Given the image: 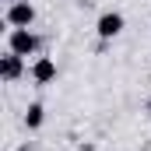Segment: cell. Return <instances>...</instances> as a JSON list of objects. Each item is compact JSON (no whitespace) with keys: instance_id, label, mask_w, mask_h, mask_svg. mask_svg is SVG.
Wrapping results in <instances>:
<instances>
[{"instance_id":"cell-1","label":"cell","mask_w":151,"mask_h":151,"mask_svg":"<svg viewBox=\"0 0 151 151\" xmlns=\"http://www.w3.org/2000/svg\"><path fill=\"white\" fill-rule=\"evenodd\" d=\"M7 49L18 53V56H32L39 49V35L32 28H11V32H7Z\"/></svg>"},{"instance_id":"cell-2","label":"cell","mask_w":151,"mask_h":151,"mask_svg":"<svg viewBox=\"0 0 151 151\" xmlns=\"http://www.w3.org/2000/svg\"><path fill=\"white\" fill-rule=\"evenodd\" d=\"M123 28H127V18H123L119 11H106V14H99V21H95V35L102 39V42L116 39Z\"/></svg>"},{"instance_id":"cell-3","label":"cell","mask_w":151,"mask_h":151,"mask_svg":"<svg viewBox=\"0 0 151 151\" xmlns=\"http://www.w3.org/2000/svg\"><path fill=\"white\" fill-rule=\"evenodd\" d=\"M4 21H7L11 28H32V21H35V7H32L28 0H18V4L7 7Z\"/></svg>"},{"instance_id":"cell-4","label":"cell","mask_w":151,"mask_h":151,"mask_svg":"<svg viewBox=\"0 0 151 151\" xmlns=\"http://www.w3.org/2000/svg\"><path fill=\"white\" fill-rule=\"evenodd\" d=\"M21 74H25V56H18V53L7 49V53L0 56V77H4V81H18Z\"/></svg>"},{"instance_id":"cell-5","label":"cell","mask_w":151,"mask_h":151,"mask_svg":"<svg viewBox=\"0 0 151 151\" xmlns=\"http://www.w3.org/2000/svg\"><path fill=\"white\" fill-rule=\"evenodd\" d=\"M28 74H32L35 84H49V81H56V63H53L49 56H39L35 63H32V70H28Z\"/></svg>"},{"instance_id":"cell-6","label":"cell","mask_w":151,"mask_h":151,"mask_svg":"<svg viewBox=\"0 0 151 151\" xmlns=\"http://www.w3.org/2000/svg\"><path fill=\"white\" fill-rule=\"evenodd\" d=\"M42 123H46V109H42L39 102H32V106L25 109V127H28V130H39Z\"/></svg>"},{"instance_id":"cell-7","label":"cell","mask_w":151,"mask_h":151,"mask_svg":"<svg viewBox=\"0 0 151 151\" xmlns=\"http://www.w3.org/2000/svg\"><path fill=\"white\" fill-rule=\"evenodd\" d=\"M18 151H32V148H28V144H21V148H18Z\"/></svg>"},{"instance_id":"cell-8","label":"cell","mask_w":151,"mask_h":151,"mask_svg":"<svg viewBox=\"0 0 151 151\" xmlns=\"http://www.w3.org/2000/svg\"><path fill=\"white\" fill-rule=\"evenodd\" d=\"M4 4H7V7H11V4H18V0H4Z\"/></svg>"},{"instance_id":"cell-9","label":"cell","mask_w":151,"mask_h":151,"mask_svg":"<svg viewBox=\"0 0 151 151\" xmlns=\"http://www.w3.org/2000/svg\"><path fill=\"white\" fill-rule=\"evenodd\" d=\"M148 116H151V99H148Z\"/></svg>"}]
</instances>
